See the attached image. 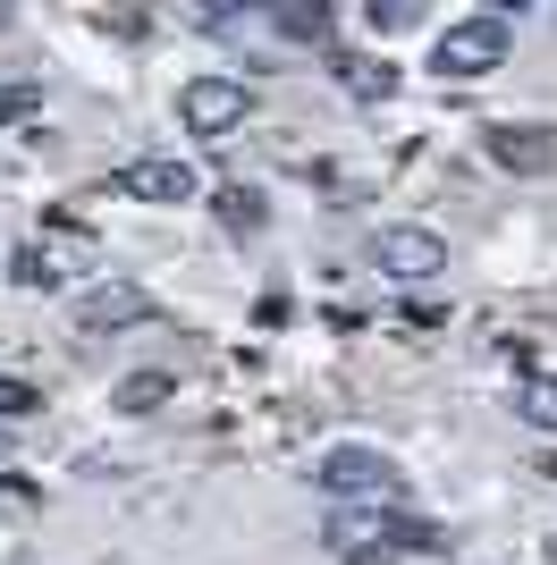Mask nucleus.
<instances>
[{
  "label": "nucleus",
  "instance_id": "obj_5",
  "mask_svg": "<svg viewBox=\"0 0 557 565\" xmlns=\"http://www.w3.org/2000/svg\"><path fill=\"white\" fill-rule=\"evenodd\" d=\"M136 321H153V296H144L136 279H102L76 296V330L85 338H111V330H136Z\"/></svg>",
  "mask_w": 557,
  "mask_h": 565
},
{
  "label": "nucleus",
  "instance_id": "obj_8",
  "mask_svg": "<svg viewBox=\"0 0 557 565\" xmlns=\"http://www.w3.org/2000/svg\"><path fill=\"white\" fill-rule=\"evenodd\" d=\"M169 397H178V372H127V380L111 388L118 414H161Z\"/></svg>",
  "mask_w": 557,
  "mask_h": 565
},
{
  "label": "nucleus",
  "instance_id": "obj_7",
  "mask_svg": "<svg viewBox=\"0 0 557 565\" xmlns=\"http://www.w3.org/2000/svg\"><path fill=\"white\" fill-rule=\"evenodd\" d=\"M490 161L515 169V178H540V169H557V136H549V127H533V118H524V127L498 118V127H490Z\"/></svg>",
  "mask_w": 557,
  "mask_h": 565
},
{
  "label": "nucleus",
  "instance_id": "obj_3",
  "mask_svg": "<svg viewBox=\"0 0 557 565\" xmlns=\"http://www.w3.org/2000/svg\"><path fill=\"white\" fill-rule=\"evenodd\" d=\"M245 110H254V94H245L237 76H195V85L178 94L186 136H229V127H245Z\"/></svg>",
  "mask_w": 557,
  "mask_h": 565
},
{
  "label": "nucleus",
  "instance_id": "obj_9",
  "mask_svg": "<svg viewBox=\"0 0 557 565\" xmlns=\"http://www.w3.org/2000/svg\"><path fill=\"white\" fill-rule=\"evenodd\" d=\"M271 25L296 34V43L304 34H329V0H271Z\"/></svg>",
  "mask_w": 557,
  "mask_h": 565
},
{
  "label": "nucleus",
  "instance_id": "obj_14",
  "mask_svg": "<svg viewBox=\"0 0 557 565\" xmlns=\"http://www.w3.org/2000/svg\"><path fill=\"white\" fill-rule=\"evenodd\" d=\"M338 68H347V94H397V68H371V60H338Z\"/></svg>",
  "mask_w": 557,
  "mask_h": 565
},
{
  "label": "nucleus",
  "instance_id": "obj_11",
  "mask_svg": "<svg viewBox=\"0 0 557 565\" xmlns=\"http://www.w3.org/2000/svg\"><path fill=\"white\" fill-rule=\"evenodd\" d=\"M262 220H271V212H262V194H254V186H220V228H237V236H254Z\"/></svg>",
  "mask_w": 557,
  "mask_h": 565
},
{
  "label": "nucleus",
  "instance_id": "obj_18",
  "mask_svg": "<svg viewBox=\"0 0 557 565\" xmlns=\"http://www.w3.org/2000/svg\"><path fill=\"white\" fill-rule=\"evenodd\" d=\"M498 9H524V0H498Z\"/></svg>",
  "mask_w": 557,
  "mask_h": 565
},
{
  "label": "nucleus",
  "instance_id": "obj_2",
  "mask_svg": "<svg viewBox=\"0 0 557 565\" xmlns=\"http://www.w3.org/2000/svg\"><path fill=\"white\" fill-rule=\"evenodd\" d=\"M431 68L464 76V85H473V76H498V68H507V25H498V18H456L440 43H431Z\"/></svg>",
  "mask_w": 557,
  "mask_h": 565
},
{
  "label": "nucleus",
  "instance_id": "obj_15",
  "mask_svg": "<svg viewBox=\"0 0 557 565\" xmlns=\"http://www.w3.org/2000/svg\"><path fill=\"white\" fill-rule=\"evenodd\" d=\"M34 405H43V397H34V388H25V380H9V372H0V423H25V414H34Z\"/></svg>",
  "mask_w": 557,
  "mask_h": 565
},
{
  "label": "nucleus",
  "instance_id": "obj_17",
  "mask_svg": "<svg viewBox=\"0 0 557 565\" xmlns=\"http://www.w3.org/2000/svg\"><path fill=\"white\" fill-rule=\"evenodd\" d=\"M237 9L245 0H195V25H237Z\"/></svg>",
  "mask_w": 557,
  "mask_h": 565
},
{
  "label": "nucleus",
  "instance_id": "obj_13",
  "mask_svg": "<svg viewBox=\"0 0 557 565\" xmlns=\"http://www.w3.org/2000/svg\"><path fill=\"white\" fill-rule=\"evenodd\" d=\"M9 279L18 287H60V262L34 254V245H18V254H9Z\"/></svg>",
  "mask_w": 557,
  "mask_h": 565
},
{
  "label": "nucleus",
  "instance_id": "obj_12",
  "mask_svg": "<svg viewBox=\"0 0 557 565\" xmlns=\"http://www.w3.org/2000/svg\"><path fill=\"white\" fill-rule=\"evenodd\" d=\"M515 414H524L533 430H557V380L533 372V380H524V397H515Z\"/></svg>",
  "mask_w": 557,
  "mask_h": 565
},
{
  "label": "nucleus",
  "instance_id": "obj_1",
  "mask_svg": "<svg viewBox=\"0 0 557 565\" xmlns=\"http://www.w3.org/2000/svg\"><path fill=\"white\" fill-rule=\"evenodd\" d=\"M313 481H322L338 507H397V498H406V481H397V465L380 448H329Z\"/></svg>",
  "mask_w": 557,
  "mask_h": 565
},
{
  "label": "nucleus",
  "instance_id": "obj_6",
  "mask_svg": "<svg viewBox=\"0 0 557 565\" xmlns=\"http://www.w3.org/2000/svg\"><path fill=\"white\" fill-rule=\"evenodd\" d=\"M371 254H380L389 279H440V270H448V236H431V228H380V236H371Z\"/></svg>",
  "mask_w": 557,
  "mask_h": 565
},
{
  "label": "nucleus",
  "instance_id": "obj_10",
  "mask_svg": "<svg viewBox=\"0 0 557 565\" xmlns=\"http://www.w3.org/2000/svg\"><path fill=\"white\" fill-rule=\"evenodd\" d=\"M431 18V0H364V25L371 34H406V25Z\"/></svg>",
  "mask_w": 557,
  "mask_h": 565
},
{
  "label": "nucleus",
  "instance_id": "obj_16",
  "mask_svg": "<svg viewBox=\"0 0 557 565\" xmlns=\"http://www.w3.org/2000/svg\"><path fill=\"white\" fill-rule=\"evenodd\" d=\"M34 102H43V94H34V85H0V127H9V118H25V110H34Z\"/></svg>",
  "mask_w": 557,
  "mask_h": 565
},
{
  "label": "nucleus",
  "instance_id": "obj_4",
  "mask_svg": "<svg viewBox=\"0 0 557 565\" xmlns=\"http://www.w3.org/2000/svg\"><path fill=\"white\" fill-rule=\"evenodd\" d=\"M118 194L127 203H195L203 194V178H195V161H178V152H144V161H127L118 169Z\"/></svg>",
  "mask_w": 557,
  "mask_h": 565
}]
</instances>
